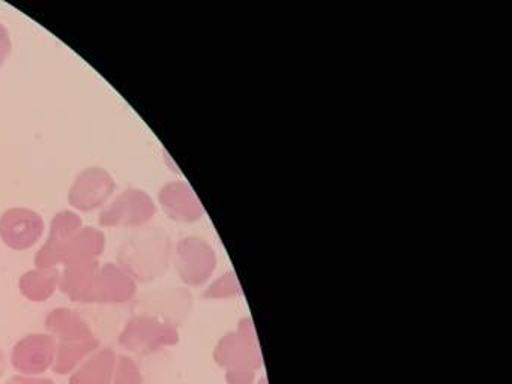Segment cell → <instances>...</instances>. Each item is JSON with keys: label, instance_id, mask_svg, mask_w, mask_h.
<instances>
[{"label": "cell", "instance_id": "cell-2", "mask_svg": "<svg viewBox=\"0 0 512 384\" xmlns=\"http://www.w3.org/2000/svg\"><path fill=\"white\" fill-rule=\"evenodd\" d=\"M178 341L179 333L175 324L142 312L127 321L118 339L124 350L139 356L157 353Z\"/></svg>", "mask_w": 512, "mask_h": 384}, {"label": "cell", "instance_id": "cell-9", "mask_svg": "<svg viewBox=\"0 0 512 384\" xmlns=\"http://www.w3.org/2000/svg\"><path fill=\"white\" fill-rule=\"evenodd\" d=\"M136 293L137 282L118 263L101 264L92 303L121 305L133 300Z\"/></svg>", "mask_w": 512, "mask_h": 384}, {"label": "cell", "instance_id": "cell-19", "mask_svg": "<svg viewBox=\"0 0 512 384\" xmlns=\"http://www.w3.org/2000/svg\"><path fill=\"white\" fill-rule=\"evenodd\" d=\"M112 384H143L142 371L133 357L122 354L116 357Z\"/></svg>", "mask_w": 512, "mask_h": 384}, {"label": "cell", "instance_id": "cell-12", "mask_svg": "<svg viewBox=\"0 0 512 384\" xmlns=\"http://www.w3.org/2000/svg\"><path fill=\"white\" fill-rule=\"evenodd\" d=\"M254 335L251 326H247V323L241 327V332L233 333V335H227L223 341L220 342L217 348V360L221 365L229 366L230 363H235L238 359V363L235 365V369L230 372H248L253 375L251 371V365L257 362V351L256 345L253 344Z\"/></svg>", "mask_w": 512, "mask_h": 384}, {"label": "cell", "instance_id": "cell-21", "mask_svg": "<svg viewBox=\"0 0 512 384\" xmlns=\"http://www.w3.org/2000/svg\"><path fill=\"white\" fill-rule=\"evenodd\" d=\"M11 51H13V39H11L10 30L5 24L0 23V68L7 62Z\"/></svg>", "mask_w": 512, "mask_h": 384}, {"label": "cell", "instance_id": "cell-16", "mask_svg": "<svg viewBox=\"0 0 512 384\" xmlns=\"http://www.w3.org/2000/svg\"><path fill=\"white\" fill-rule=\"evenodd\" d=\"M98 348H100V341L95 336L83 341L58 342L52 369L58 375H71Z\"/></svg>", "mask_w": 512, "mask_h": 384}, {"label": "cell", "instance_id": "cell-6", "mask_svg": "<svg viewBox=\"0 0 512 384\" xmlns=\"http://www.w3.org/2000/svg\"><path fill=\"white\" fill-rule=\"evenodd\" d=\"M58 342L49 333H29L11 350V365L20 375H43L53 368Z\"/></svg>", "mask_w": 512, "mask_h": 384}, {"label": "cell", "instance_id": "cell-13", "mask_svg": "<svg viewBox=\"0 0 512 384\" xmlns=\"http://www.w3.org/2000/svg\"><path fill=\"white\" fill-rule=\"evenodd\" d=\"M46 333L52 335L56 342L83 341L94 338L88 321L71 308H55L44 320Z\"/></svg>", "mask_w": 512, "mask_h": 384}, {"label": "cell", "instance_id": "cell-14", "mask_svg": "<svg viewBox=\"0 0 512 384\" xmlns=\"http://www.w3.org/2000/svg\"><path fill=\"white\" fill-rule=\"evenodd\" d=\"M106 249V236L100 228L82 227L65 245L62 266L79 261H94Z\"/></svg>", "mask_w": 512, "mask_h": 384}, {"label": "cell", "instance_id": "cell-4", "mask_svg": "<svg viewBox=\"0 0 512 384\" xmlns=\"http://www.w3.org/2000/svg\"><path fill=\"white\" fill-rule=\"evenodd\" d=\"M115 189V179L106 168H85L74 179L68 192V201L80 212H94L106 206L115 194Z\"/></svg>", "mask_w": 512, "mask_h": 384}, {"label": "cell", "instance_id": "cell-17", "mask_svg": "<svg viewBox=\"0 0 512 384\" xmlns=\"http://www.w3.org/2000/svg\"><path fill=\"white\" fill-rule=\"evenodd\" d=\"M59 278L61 272L58 269L29 270L20 278V293L31 302H46L59 290Z\"/></svg>", "mask_w": 512, "mask_h": 384}, {"label": "cell", "instance_id": "cell-23", "mask_svg": "<svg viewBox=\"0 0 512 384\" xmlns=\"http://www.w3.org/2000/svg\"><path fill=\"white\" fill-rule=\"evenodd\" d=\"M5 371V359L4 354L0 353V377L4 374Z\"/></svg>", "mask_w": 512, "mask_h": 384}, {"label": "cell", "instance_id": "cell-10", "mask_svg": "<svg viewBox=\"0 0 512 384\" xmlns=\"http://www.w3.org/2000/svg\"><path fill=\"white\" fill-rule=\"evenodd\" d=\"M158 200L166 215L173 221L196 222L203 216L202 204L187 183H166L160 189Z\"/></svg>", "mask_w": 512, "mask_h": 384}, {"label": "cell", "instance_id": "cell-20", "mask_svg": "<svg viewBox=\"0 0 512 384\" xmlns=\"http://www.w3.org/2000/svg\"><path fill=\"white\" fill-rule=\"evenodd\" d=\"M239 293L238 281L233 273H226L206 291V297H227Z\"/></svg>", "mask_w": 512, "mask_h": 384}, {"label": "cell", "instance_id": "cell-7", "mask_svg": "<svg viewBox=\"0 0 512 384\" xmlns=\"http://www.w3.org/2000/svg\"><path fill=\"white\" fill-rule=\"evenodd\" d=\"M215 264L214 249L199 237H185L176 245L175 266L185 284H203L214 272Z\"/></svg>", "mask_w": 512, "mask_h": 384}, {"label": "cell", "instance_id": "cell-1", "mask_svg": "<svg viewBox=\"0 0 512 384\" xmlns=\"http://www.w3.org/2000/svg\"><path fill=\"white\" fill-rule=\"evenodd\" d=\"M172 258V242L160 227L139 228L119 248L118 264L136 282H151L160 278Z\"/></svg>", "mask_w": 512, "mask_h": 384}, {"label": "cell", "instance_id": "cell-5", "mask_svg": "<svg viewBox=\"0 0 512 384\" xmlns=\"http://www.w3.org/2000/svg\"><path fill=\"white\" fill-rule=\"evenodd\" d=\"M44 219L28 207H11L0 216V239L14 251H28L43 236Z\"/></svg>", "mask_w": 512, "mask_h": 384}, {"label": "cell", "instance_id": "cell-11", "mask_svg": "<svg viewBox=\"0 0 512 384\" xmlns=\"http://www.w3.org/2000/svg\"><path fill=\"white\" fill-rule=\"evenodd\" d=\"M100 261H79L64 266L59 278V290L76 303H92Z\"/></svg>", "mask_w": 512, "mask_h": 384}, {"label": "cell", "instance_id": "cell-15", "mask_svg": "<svg viewBox=\"0 0 512 384\" xmlns=\"http://www.w3.org/2000/svg\"><path fill=\"white\" fill-rule=\"evenodd\" d=\"M116 357L113 348H98L70 375V384H112Z\"/></svg>", "mask_w": 512, "mask_h": 384}, {"label": "cell", "instance_id": "cell-8", "mask_svg": "<svg viewBox=\"0 0 512 384\" xmlns=\"http://www.w3.org/2000/svg\"><path fill=\"white\" fill-rule=\"evenodd\" d=\"M82 227L83 219L79 213L73 210H61L56 213L46 243L35 254L37 269H56L61 266L65 245Z\"/></svg>", "mask_w": 512, "mask_h": 384}, {"label": "cell", "instance_id": "cell-22", "mask_svg": "<svg viewBox=\"0 0 512 384\" xmlns=\"http://www.w3.org/2000/svg\"><path fill=\"white\" fill-rule=\"evenodd\" d=\"M7 384H56L52 378L43 377V375H14Z\"/></svg>", "mask_w": 512, "mask_h": 384}, {"label": "cell", "instance_id": "cell-3", "mask_svg": "<svg viewBox=\"0 0 512 384\" xmlns=\"http://www.w3.org/2000/svg\"><path fill=\"white\" fill-rule=\"evenodd\" d=\"M157 213L151 195L139 188H127L101 210V227H146Z\"/></svg>", "mask_w": 512, "mask_h": 384}, {"label": "cell", "instance_id": "cell-18", "mask_svg": "<svg viewBox=\"0 0 512 384\" xmlns=\"http://www.w3.org/2000/svg\"><path fill=\"white\" fill-rule=\"evenodd\" d=\"M140 303L146 306L145 312L142 314L155 315V317L173 323L172 317L175 315L187 314L188 306H190V294L184 290L167 291V293L145 296Z\"/></svg>", "mask_w": 512, "mask_h": 384}]
</instances>
